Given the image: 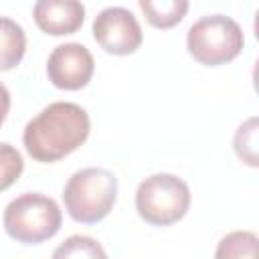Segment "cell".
I'll return each instance as SVG.
<instances>
[{"label":"cell","mask_w":259,"mask_h":259,"mask_svg":"<svg viewBox=\"0 0 259 259\" xmlns=\"http://www.w3.org/2000/svg\"><path fill=\"white\" fill-rule=\"evenodd\" d=\"M233 146H235L237 156L245 164L253 168L259 166L257 162V117H249L245 123L239 125V130L235 132Z\"/></svg>","instance_id":"13"},{"label":"cell","mask_w":259,"mask_h":259,"mask_svg":"<svg viewBox=\"0 0 259 259\" xmlns=\"http://www.w3.org/2000/svg\"><path fill=\"white\" fill-rule=\"evenodd\" d=\"M51 259H107V253L93 237L73 235L53 251Z\"/></svg>","instance_id":"12"},{"label":"cell","mask_w":259,"mask_h":259,"mask_svg":"<svg viewBox=\"0 0 259 259\" xmlns=\"http://www.w3.org/2000/svg\"><path fill=\"white\" fill-rule=\"evenodd\" d=\"M22 170H24V160L20 152L8 142H2L0 144V192L10 188L18 180Z\"/></svg>","instance_id":"14"},{"label":"cell","mask_w":259,"mask_h":259,"mask_svg":"<svg viewBox=\"0 0 259 259\" xmlns=\"http://www.w3.org/2000/svg\"><path fill=\"white\" fill-rule=\"evenodd\" d=\"M245 36L237 20L225 14L198 18L186 34V49L194 61L206 67H219L241 55Z\"/></svg>","instance_id":"4"},{"label":"cell","mask_w":259,"mask_h":259,"mask_svg":"<svg viewBox=\"0 0 259 259\" xmlns=\"http://www.w3.org/2000/svg\"><path fill=\"white\" fill-rule=\"evenodd\" d=\"M26 51V34L22 26L8 18L0 16V71L14 69Z\"/></svg>","instance_id":"9"},{"label":"cell","mask_w":259,"mask_h":259,"mask_svg":"<svg viewBox=\"0 0 259 259\" xmlns=\"http://www.w3.org/2000/svg\"><path fill=\"white\" fill-rule=\"evenodd\" d=\"M95 71L93 55L87 47L79 42H65L53 49L47 61V75L49 81L57 89L77 91L83 89Z\"/></svg>","instance_id":"7"},{"label":"cell","mask_w":259,"mask_h":259,"mask_svg":"<svg viewBox=\"0 0 259 259\" xmlns=\"http://www.w3.org/2000/svg\"><path fill=\"white\" fill-rule=\"evenodd\" d=\"M190 206L188 184L174 174H152L136 190V210L142 221L154 227L178 223Z\"/></svg>","instance_id":"5"},{"label":"cell","mask_w":259,"mask_h":259,"mask_svg":"<svg viewBox=\"0 0 259 259\" xmlns=\"http://www.w3.org/2000/svg\"><path fill=\"white\" fill-rule=\"evenodd\" d=\"M140 8L146 14V20L154 28H172L176 26L186 10V0H140Z\"/></svg>","instance_id":"10"},{"label":"cell","mask_w":259,"mask_h":259,"mask_svg":"<svg viewBox=\"0 0 259 259\" xmlns=\"http://www.w3.org/2000/svg\"><path fill=\"white\" fill-rule=\"evenodd\" d=\"M93 38L109 55H132L140 49L144 34L138 18L123 6H107L93 20Z\"/></svg>","instance_id":"6"},{"label":"cell","mask_w":259,"mask_h":259,"mask_svg":"<svg viewBox=\"0 0 259 259\" xmlns=\"http://www.w3.org/2000/svg\"><path fill=\"white\" fill-rule=\"evenodd\" d=\"M117 198V178L105 168L77 170L63 188V200L69 217L81 225L103 221Z\"/></svg>","instance_id":"2"},{"label":"cell","mask_w":259,"mask_h":259,"mask_svg":"<svg viewBox=\"0 0 259 259\" xmlns=\"http://www.w3.org/2000/svg\"><path fill=\"white\" fill-rule=\"evenodd\" d=\"M214 259H259V239L251 231L225 235L214 251Z\"/></svg>","instance_id":"11"},{"label":"cell","mask_w":259,"mask_h":259,"mask_svg":"<svg viewBox=\"0 0 259 259\" xmlns=\"http://www.w3.org/2000/svg\"><path fill=\"white\" fill-rule=\"evenodd\" d=\"M32 18L51 36L73 34L85 20V6L77 0H38L32 8Z\"/></svg>","instance_id":"8"},{"label":"cell","mask_w":259,"mask_h":259,"mask_svg":"<svg viewBox=\"0 0 259 259\" xmlns=\"http://www.w3.org/2000/svg\"><path fill=\"white\" fill-rule=\"evenodd\" d=\"M89 132V113L81 105L55 101L26 123L22 142L32 160L51 164L73 154L81 144H85Z\"/></svg>","instance_id":"1"},{"label":"cell","mask_w":259,"mask_h":259,"mask_svg":"<svg viewBox=\"0 0 259 259\" xmlns=\"http://www.w3.org/2000/svg\"><path fill=\"white\" fill-rule=\"evenodd\" d=\"M63 214L59 204L45 194L24 192L4 208L2 225L10 239L24 245H38L55 237L61 229Z\"/></svg>","instance_id":"3"},{"label":"cell","mask_w":259,"mask_h":259,"mask_svg":"<svg viewBox=\"0 0 259 259\" xmlns=\"http://www.w3.org/2000/svg\"><path fill=\"white\" fill-rule=\"evenodd\" d=\"M8 109H10V93H8L6 85L0 81V125L4 123V119L8 115Z\"/></svg>","instance_id":"15"}]
</instances>
